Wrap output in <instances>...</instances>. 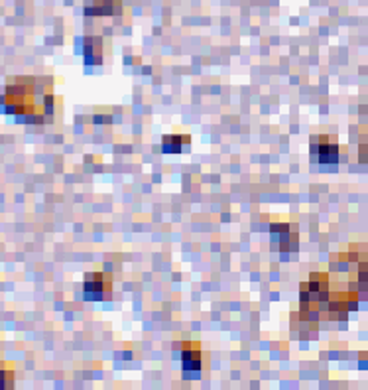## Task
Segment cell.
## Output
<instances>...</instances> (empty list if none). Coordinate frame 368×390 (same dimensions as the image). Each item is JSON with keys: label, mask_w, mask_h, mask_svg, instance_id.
<instances>
[{"label": "cell", "mask_w": 368, "mask_h": 390, "mask_svg": "<svg viewBox=\"0 0 368 390\" xmlns=\"http://www.w3.org/2000/svg\"><path fill=\"white\" fill-rule=\"evenodd\" d=\"M0 113L24 125H44L56 115V95L36 77H16L0 95Z\"/></svg>", "instance_id": "obj_1"}, {"label": "cell", "mask_w": 368, "mask_h": 390, "mask_svg": "<svg viewBox=\"0 0 368 390\" xmlns=\"http://www.w3.org/2000/svg\"><path fill=\"white\" fill-rule=\"evenodd\" d=\"M311 162L317 164H337L341 158V148L337 138L329 137V134H319L311 140Z\"/></svg>", "instance_id": "obj_2"}, {"label": "cell", "mask_w": 368, "mask_h": 390, "mask_svg": "<svg viewBox=\"0 0 368 390\" xmlns=\"http://www.w3.org/2000/svg\"><path fill=\"white\" fill-rule=\"evenodd\" d=\"M85 300L101 302L113 294V276L108 272H87L83 282Z\"/></svg>", "instance_id": "obj_3"}, {"label": "cell", "mask_w": 368, "mask_h": 390, "mask_svg": "<svg viewBox=\"0 0 368 390\" xmlns=\"http://www.w3.org/2000/svg\"><path fill=\"white\" fill-rule=\"evenodd\" d=\"M120 14H122V2L120 0H91L85 4V16L110 18V16H120Z\"/></svg>", "instance_id": "obj_4"}, {"label": "cell", "mask_w": 368, "mask_h": 390, "mask_svg": "<svg viewBox=\"0 0 368 390\" xmlns=\"http://www.w3.org/2000/svg\"><path fill=\"white\" fill-rule=\"evenodd\" d=\"M182 369L185 372H199L203 369V353L195 341L184 343L182 347Z\"/></svg>", "instance_id": "obj_5"}, {"label": "cell", "mask_w": 368, "mask_h": 390, "mask_svg": "<svg viewBox=\"0 0 368 390\" xmlns=\"http://www.w3.org/2000/svg\"><path fill=\"white\" fill-rule=\"evenodd\" d=\"M270 231L274 243L278 241V249H280L281 253L293 251L298 246V233L291 231V227L288 223H272Z\"/></svg>", "instance_id": "obj_6"}, {"label": "cell", "mask_w": 368, "mask_h": 390, "mask_svg": "<svg viewBox=\"0 0 368 390\" xmlns=\"http://www.w3.org/2000/svg\"><path fill=\"white\" fill-rule=\"evenodd\" d=\"M105 56V44L99 36H87L83 39V58L87 65H101Z\"/></svg>", "instance_id": "obj_7"}, {"label": "cell", "mask_w": 368, "mask_h": 390, "mask_svg": "<svg viewBox=\"0 0 368 390\" xmlns=\"http://www.w3.org/2000/svg\"><path fill=\"white\" fill-rule=\"evenodd\" d=\"M191 144V138L187 134H167L162 138V150L165 154H179L184 152V146L187 148Z\"/></svg>", "instance_id": "obj_8"}, {"label": "cell", "mask_w": 368, "mask_h": 390, "mask_svg": "<svg viewBox=\"0 0 368 390\" xmlns=\"http://www.w3.org/2000/svg\"><path fill=\"white\" fill-rule=\"evenodd\" d=\"M14 386V372L0 369V389H12Z\"/></svg>", "instance_id": "obj_9"}, {"label": "cell", "mask_w": 368, "mask_h": 390, "mask_svg": "<svg viewBox=\"0 0 368 390\" xmlns=\"http://www.w3.org/2000/svg\"><path fill=\"white\" fill-rule=\"evenodd\" d=\"M360 162H364V164H368V144H364V146H360Z\"/></svg>", "instance_id": "obj_10"}, {"label": "cell", "mask_w": 368, "mask_h": 390, "mask_svg": "<svg viewBox=\"0 0 368 390\" xmlns=\"http://www.w3.org/2000/svg\"><path fill=\"white\" fill-rule=\"evenodd\" d=\"M95 122H110V117H95Z\"/></svg>", "instance_id": "obj_11"}]
</instances>
